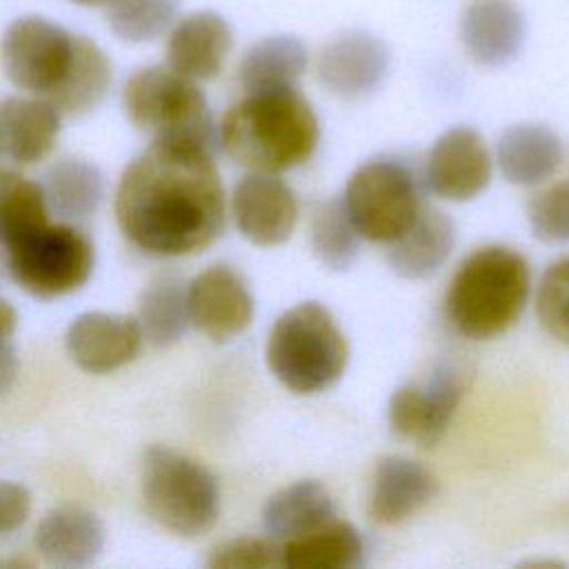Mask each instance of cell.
I'll return each mask as SVG.
<instances>
[{"label": "cell", "mask_w": 569, "mask_h": 569, "mask_svg": "<svg viewBox=\"0 0 569 569\" xmlns=\"http://www.w3.org/2000/svg\"><path fill=\"white\" fill-rule=\"evenodd\" d=\"M209 149L196 138H153L124 169L116 220L144 253L187 256L220 236L224 191Z\"/></svg>", "instance_id": "6da1fadb"}, {"label": "cell", "mask_w": 569, "mask_h": 569, "mask_svg": "<svg viewBox=\"0 0 569 569\" xmlns=\"http://www.w3.org/2000/svg\"><path fill=\"white\" fill-rule=\"evenodd\" d=\"M49 209L60 218H91L104 196L102 171L84 158H62L44 173Z\"/></svg>", "instance_id": "484cf974"}, {"label": "cell", "mask_w": 569, "mask_h": 569, "mask_svg": "<svg viewBox=\"0 0 569 569\" xmlns=\"http://www.w3.org/2000/svg\"><path fill=\"white\" fill-rule=\"evenodd\" d=\"M453 244V220L436 207H422L413 224L387 242V264L407 280H422L447 262Z\"/></svg>", "instance_id": "44dd1931"}, {"label": "cell", "mask_w": 569, "mask_h": 569, "mask_svg": "<svg viewBox=\"0 0 569 569\" xmlns=\"http://www.w3.org/2000/svg\"><path fill=\"white\" fill-rule=\"evenodd\" d=\"M496 158L505 180L518 187H531L556 173L562 162V147L549 127L522 122L502 131Z\"/></svg>", "instance_id": "7402d4cb"}, {"label": "cell", "mask_w": 569, "mask_h": 569, "mask_svg": "<svg viewBox=\"0 0 569 569\" xmlns=\"http://www.w3.org/2000/svg\"><path fill=\"white\" fill-rule=\"evenodd\" d=\"M178 7L180 0H111L107 20L120 40L147 42L173 24Z\"/></svg>", "instance_id": "f1b7e54d"}, {"label": "cell", "mask_w": 569, "mask_h": 569, "mask_svg": "<svg viewBox=\"0 0 569 569\" xmlns=\"http://www.w3.org/2000/svg\"><path fill=\"white\" fill-rule=\"evenodd\" d=\"M78 4H84V7H102V4H109L111 0H73Z\"/></svg>", "instance_id": "836d02e7"}, {"label": "cell", "mask_w": 569, "mask_h": 569, "mask_svg": "<svg viewBox=\"0 0 569 569\" xmlns=\"http://www.w3.org/2000/svg\"><path fill=\"white\" fill-rule=\"evenodd\" d=\"M147 513L167 531L184 538L207 533L220 513L213 473L193 458L167 447H151L142 465Z\"/></svg>", "instance_id": "8992f818"}, {"label": "cell", "mask_w": 569, "mask_h": 569, "mask_svg": "<svg viewBox=\"0 0 569 569\" xmlns=\"http://www.w3.org/2000/svg\"><path fill=\"white\" fill-rule=\"evenodd\" d=\"M342 200L358 233L376 242L402 236L422 209L416 178L398 160L360 164L351 173Z\"/></svg>", "instance_id": "9c48e42d"}, {"label": "cell", "mask_w": 569, "mask_h": 569, "mask_svg": "<svg viewBox=\"0 0 569 569\" xmlns=\"http://www.w3.org/2000/svg\"><path fill=\"white\" fill-rule=\"evenodd\" d=\"M229 22L213 11H196L178 20L167 40V62L191 80L216 78L231 51Z\"/></svg>", "instance_id": "e0dca14e"}, {"label": "cell", "mask_w": 569, "mask_h": 569, "mask_svg": "<svg viewBox=\"0 0 569 569\" xmlns=\"http://www.w3.org/2000/svg\"><path fill=\"white\" fill-rule=\"evenodd\" d=\"M465 393V376L456 365H440L427 382H407L389 398V425L418 445H436Z\"/></svg>", "instance_id": "30bf717a"}, {"label": "cell", "mask_w": 569, "mask_h": 569, "mask_svg": "<svg viewBox=\"0 0 569 569\" xmlns=\"http://www.w3.org/2000/svg\"><path fill=\"white\" fill-rule=\"evenodd\" d=\"M365 540L349 522H327L325 527L291 538L282 547V562L291 569H351L360 567Z\"/></svg>", "instance_id": "d4e9b609"}, {"label": "cell", "mask_w": 569, "mask_h": 569, "mask_svg": "<svg viewBox=\"0 0 569 569\" xmlns=\"http://www.w3.org/2000/svg\"><path fill=\"white\" fill-rule=\"evenodd\" d=\"M389 73V49L369 31H342L318 53L320 84L340 98L373 93Z\"/></svg>", "instance_id": "8fae6325"}, {"label": "cell", "mask_w": 569, "mask_h": 569, "mask_svg": "<svg viewBox=\"0 0 569 569\" xmlns=\"http://www.w3.org/2000/svg\"><path fill=\"white\" fill-rule=\"evenodd\" d=\"M529 284L525 256L502 244L480 247L460 262L449 282V322L469 340L496 338L520 318Z\"/></svg>", "instance_id": "3957f363"}, {"label": "cell", "mask_w": 569, "mask_h": 569, "mask_svg": "<svg viewBox=\"0 0 569 569\" xmlns=\"http://www.w3.org/2000/svg\"><path fill=\"white\" fill-rule=\"evenodd\" d=\"M527 220L533 238L569 242V182L553 184L529 200Z\"/></svg>", "instance_id": "4dcf8cb0"}, {"label": "cell", "mask_w": 569, "mask_h": 569, "mask_svg": "<svg viewBox=\"0 0 569 569\" xmlns=\"http://www.w3.org/2000/svg\"><path fill=\"white\" fill-rule=\"evenodd\" d=\"M138 322L153 347H169L180 340L191 322L187 289L180 287V280L162 276L151 282L140 298Z\"/></svg>", "instance_id": "4316f807"}, {"label": "cell", "mask_w": 569, "mask_h": 569, "mask_svg": "<svg viewBox=\"0 0 569 569\" xmlns=\"http://www.w3.org/2000/svg\"><path fill=\"white\" fill-rule=\"evenodd\" d=\"M0 238L7 273L31 296L58 298L76 291L91 276L93 244L69 224L40 220Z\"/></svg>", "instance_id": "5b68a950"}, {"label": "cell", "mask_w": 569, "mask_h": 569, "mask_svg": "<svg viewBox=\"0 0 569 569\" xmlns=\"http://www.w3.org/2000/svg\"><path fill=\"white\" fill-rule=\"evenodd\" d=\"M91 42L47 18L24 16L4 31L2 67L16 87L58 104Z\"/></svg>", "instance_id": "52a82bcc"}, {"label": "cell", "mask_w": 569, "mask_h": 569, "mask_svg": "<svg viewBox=\"0 0 569 569\" xmlns=\"http://www.w3.org/2000/svg\"><path fill=\"white\" fill-rule=\"evenodd\" d=\"M62 111L47 98H4L0 104L2 156L29 164L44 158L58 133Z\"/></svg>", "instance_id": "ffe728a7"}, {"label": "cell", "mask_w": 569, "mask_h": 569, "mask_svg": "<svg viewBox=\"0 0 569 569\" xmlns=\"http://www.w3.org/2000/svg\"><path fill=\"white\" fill-rule=\"evenodd\" d=\"M307 69V47L293 36L258 40L240 60L238 78L247 93L289 89Z\"/></svg>", "instance_id": "cb8c5ba5"}, {"label": "cell", "mask_w": 569, "mask_h": 569, "mask_svg": "<svg viewBox=\"0 0 569 569\" xmlns=\"http://www.w3.org/2000/svg\"><path fill=\"white\" fill-rule=\"evenodd\" d=\"M460 40L473 62L509 64L525 42L522 13L507 0H478L460 16Z\"/></svg>", "instance_id": "ac0fdd59"}, {"label": "cell", "mask_w": 569, "mask_h": 569, "mask_svg": "<svg viewBox=\"0 0 569 569\" xmlns=\"http://www.w3.org/2000/svg\"><path fill=\"white\" fill-rule=\"evenodd\" d=\"M29 507H31V496L22 485L9 482V480L0 482V531H2V536H9L18 527H22V522L29 516Z\"/></svg>", "instance_id": "d6a6232c"}, {"label": "cell", "mask_w": 569, "mask_h": 569, "mask_svg": "<svg viewBox=\"0 0 569 569\" xmlns=\"http://www.w3.org/2000/svg\"><path fill=\"white\" fill-rule=\"evenodd\" d=\"M122 104L129 120L156 138H196L209 147L216 142L204 93L171 67L133 71L124 82Z\"/></svg>", "instance_id": "ba28073f"}, {"label": "cell", "mask_w": 569, "mask_h": 569, "mask_svg": "<svg viewBox=\"0 0 569 569\" xmlns=\"http://www.w3.org/2000/svg\"><path fill=\"white\" fill-rule=\"evenodd\" d=\"M191 322L211 340L224 342L242 333L253 318V296L238 271L213 264L187 287Z\"/></svg>", "instance_id": "7c38bea8"}, {"label": "cell", "mask_w": 569, "mask_h": 569, "mask_svg": "<svg viewBox=\"0 0 569 569\" xmlns=\"http://www.w3.org/2000/svg\"><path fill=\"white\" fill-rule=\"evenodd\" d=\"M231 211L240 233L260 247H276L289 240L298 220L293 191L282 180L260 171L236 184Z\"/></svg>", "instance_id": "5bb4252c"}, {"label": "cell", "mask_w": 569, "mask_h": 569, "mask_svg": "<svg viewBox=\"0 0 569 569\" xmlns=\"http://www.w3.org/2000/svg\"><path fill=\"white\" fill-rule=\"evenodd\" d=\"M318 118L293 87L247 93L222 118L218 142L240 167L276 173L305 162L318 144Z\"/></svg>", "instance_id": "7a4b0ae2"}, {"label": "cell", "mask_w": 569, "mask_h": 569, "mask_svg": "<svg viewBox=\"0 0 569 569\" xmlns=\"http://www.w3.org/2000/svg\"><path fill=\"white\" fill-rule=\"evenodd\" d=\"M142 329L138 318L87 311L80 313L64 333L71 360L87 373H109L138 353Z\"/></svg>", "instance_id": "9a60e30c"}, {"label": "cell", "mask_w": 569, "mask_h": 569, "mask_svg": "<svg viewBox=\"0 0 569 569\" xmlns=\"http://www.w3.org/2000/svg\"><path fill=\"white\" fill-rule=\"evenodd\" d=\"M536 316L553 340L569 347V256L542 273L536 291Z\"/></svg>", "instance_id": "f546056e"}, {"label": "cell", "mask_w": 569, "mask_h": 569, "mask_svg": "<svg viewBox=\"0 0 569 569\" xmlns=\"http://www.w3.org/2000/svg\"><path fill=\"white\" fill-rule=\"evenodd\" d=\"M438 493L436 476L418 460L385 456L378 460L367 513L378 525H398Z\"/></svg>", "instance_id": "2e32d148"}, {"label": "cell", "mask_w": 569, "mask_h": 569, "mask_svg": "<svg viewBox=\"0 0 569 569\" xmlns=\"http://www.w3.org/2000/svg\"><path fill=\"white\" fill-rule=\"evenodd\" d=\"M333 520L329 491L316 480L293 482L273 493L262 509V527L269 538H298Z\"/></svg>", "instance_id": "603a6c76"}, {"label": "cell", "mask_w": 569, "mask_h": 569, "mask_svg": "<svg viewBox=\"0 0 569 569\" xmlns=\"http://www.w3.org/2000/svg\"><path fill=\"white\" fill-rule=\"evenodd\" d=\"M362 236L349 218L345 200H325L311 220V249L331 271L349 269L360 249Z\"/></svg>", "instance_id": "83f0119b"}, {"label": "cell", "mask_w": 569, "mask_h": 569, "mask_svg": "<svg viewBox=\"0 0 569 569\" xmlns=\"http://www.w3.org/2000/svg\"><path fill=\"white\" fill-rule=\"evenodd\" d=\"M491 180V156L482 136L469 127L445 131L427 158L429 189L453 202L480 196Z\"/></svg>", "instance_id": "4fadbf2b"}, {"label": "cell", "mask_w": 569, "mask_h": 569, "mask_svg": "<svg viewBox=\"0 0 569 569\" xmlns=\"http://www.w3.org/2000/svg\"><path fill=\"white\" fill-rule=\"evenodd\" d=\"M209 567L213 569H264L284 567L282 547L262 538H233L211 549Z\"/></svg>", "instance_id": "1f68e13d"}, {"label": "cell", "mask_w": 569, "mask_h": 569, "mask_svg": "<svg viewBox=\"0 0 569 569\" xmlns=\"http://www.w3.org/2000/svg\"><path fill=\"white\" fill-rule=\"evenodd\" d=\"M36 549L47 565L87 567L96 562L104 545V529L89 509L67 505L49 511L36 529Z\"/></svg>", "instance_id": "d6986e66"}, {"label": "cell", "mask_w": 569, "mask_h": 569, "mask_svg": "<svg viewBox=\"0 0 569 569\" xmlns=\"http://www.w3.org/2000/svg\"><path fill=\"white\" fill-rule=\"evenodd\" d=\"M264 356L280 385L293 393H318L340 380L349 347L329 309L307 300L278 316Z\"/></svg>", "instance_id": "277c9868"}]
</instances>
